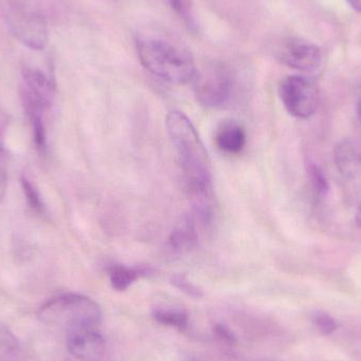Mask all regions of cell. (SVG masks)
Masks as SVG:
<instances>
[{
  "mask_svg": "<svg viewBox=\"0 0 361 361\" xmlns=\"http://www.w3.org/2000/svg\"><path fill=\"white\" fill-rule=\"evenodd\" d=\"M166 129L179 160L193 212L204 225L212 224L214 200L209 154L197 129L183 112H169Z\"/></svg>",
  "mask_w": 361,
  "mask_h": 361,
  "instance_id": "cell-1",
  "label": "cell"
},
{
  "mask_svg": "<svg viewBox=\"0 0 361 361\" xmlns=\"http://www.w3.org/2000/svg\"><path fill=\"white\" fill-rule=\"evenodd\" d=\"M137 50L144 68L165 82L184 85L195 78L197 67L192 56L177 44L145 36L137 39Z\"/></svg>",
  "mask_w": 361,
  "mask_h": 361,
  "instance_id": "cell-2",
  "label": "cell"
},
{
  "mask_svg": "<svg viewBox=\"0 0 361 361\" xmlns=\"http://www.w3.org/2000/svg\"><path fill=\"white\" fill-rule=\"evenodd\" d=\"M38 318L53 328L67 333L82 329H97L102 322V310L85 295L65 294L47 301L38 310Z\"/></svg>",
  "mask_w": 361,
  "mask_h": 361,
  "instance_id": "cell-3",
  "label": "cell"
},
{
  "mask_svg": "<svg viewBox=\"0 0 361 361\" xmlns=\"http://www.w3.org/2000/svg\"><path fill=\"white\" fill-rule=\"evenodd\" d=\"M0 15L11 34L19 42L34 51H42L48 44V27L44 17L14 2H0Z\"/></svg>",
  "mask_w": 361,
  "mask_h": 361,
  "instance_id": "cell-4",
  "label": "cell"
},
{
  "mask_svg": "<svg viewBox=\"0 0 361 361\" xmlns=\"http://www.w3.org/2000/svg\"><path fill=\"white\" fill-rule=\"evenodd\" d=\"M195 97L201 105L218 108L228 102L233 87V72L228 66L214 61L195 73Z\"/></svg>",
  "mask_w": 361,
  "mask_h": 361,
  "instance_id": "cell-5",
  "label": "cell"
},
{
  "mask_svg": "<svg viewBox=\"0 0 361 361\" xmlns=\"http://www.w3.org/2000/svg\"><path fill=\"white\" fill-rule=\"evenodd\" d=\"M280 99L290 116L309 118L319 105L317 87L302 76H288L279 85Z\"/></svg>",
  "mask_w": 361,
  "mask_h": 361,
  "instance_id": "cell-6",
  "label": "cell"
},
{
  "mask_svg": "<svg viewBox=\"0 0 361 361\" xmlns=\"http://www.w3.org/2000/svg\"><path fill=\"white\" fill-rule=\"evenodd\" d=\"M278 57L284 65L299 71H315L322 63L319 48L305 40H288L280 48Z\"/></svg>",
  "mask_w": 361,
  "mask_h": 361,
  "instance_id": "cell-7",
  "label": "cell"
},
{
  "mask_svg": "<svg viewBox=\"0 0 361 361\" xmlns=\"http://www.w3.org/2000/svg\"><path fill=\"white\" fill-rule=\"evenodd\" d=\"M54 94V80L49 74L37 68L23 67L19 86L20 97L37 102L49 109L52 105Z\"/></svg>",
  "mask_w": 361,
  "mask_h": 361,
  "instance_id": "cell-8",
  "label": "cell"
},
{
  "mask_svg": "<svg viewBox=\"0 0 361 361\" xmlns=\"http://www.w3.org/2000/svg\"><path fill=\"white\" fill-rule=\"evenodd\" d=\"M67 349L80 361H99L105 354L106 343L97 329H82L67 333Z\"/></svg>",
  "mask_w": 361,
  "mask_h": 361,
  "instance_id": "cell-9",
  "label": "cell"
},
{
  "mask_svg": "<svg viewBox=\"0 0 361 361\" xmlns=\"http://www.w3.org/2000/svg\"><path fill=\"white\" fill-rule=\"evenodd\" d=\"M334 161L339 173L347 179H355L361 173V141L347 137L335 146Z\"/></svg>",
  "mask_w": 361,
  "mask_h": 361,
  "instance_id": "cell-10",
  "label": "cell"
},
{
  "mask_svg": "<svg viewBox=\"0 0 361 361\" xmlns=\"http://www.w3.org/2000/svg\"><path fill=\"white\" fill-rule=\"evenodd\" d=\"M216 144L221 152L238 154L246 145V133L241 125L235 122L223 123L216 133Z\"/></svg>",
  "mask_w": 361,
  "mask_h": 361,
  "instance_id": "cell-11",
  "label": "cell"
},
{
  "mask_svg": "<svg viewBox=\"0 0 361 361\" xmlns=\"http://www.w3.org/2000/svg\"><path fill=\"white\" fill-rule=\"evenodd\" d=\"M197 239L195 222L190 216H184L171 233L169 245L175 252H187L197 246Z\"/></svg>",
  "mask_w": 361,
  "mask_h": 361,
  "instance_id": "cell-12",
  "label": "cell"
},
{
  "mask_svg": "<svg viewBox=\"0 0 361 361\" xmlns=\"http://www.w3.org/2000/svg\"><path fill=\"white\" fill-rule=\"evenodd\" d=\"M110 283L118 292H124L133 286L137 279L146 275V271L139 267H129L126 265L116 264L108 269Z\"/></svg>",
  "mask_w": 361,
  "mask_h": 361,
  "instance_id": "cell-13",
  "label": "cell"
},
{
  "mask_svg": "<svg viewBox=\"0 0 361 361\" xmlns=\"http://www.w3.org/2000/svg\"><path fill=\"white\" fill-rule=\"evenodd\" d=\"M0 361H21V349L15 335L0 324Z\"/></svg>",
  "mask_w": 361,
  "mask_h": 361,
  "instance_id": "cell-14",
  "label": "cell"
},
{
  "mask_svg": "<svg viewBox=\"0 0 361 361\" xmlns=\"http://www.w3.org/2000/svg\"><path fill=\"white\" fill-rule=\"evenodd\" d=\"M152 315L154 319L163 326H171L179 331H185L188 328V314L180 310L157 309Z\"/></svg>",
  "mask_w": 361,
  "mask_h": 361,
  "instance_id": "cell-15",
  "label": "cell"
},
{
  "mask_svg": "<svg viewBox=\"0 0 361 361\" xmlns=\"http://www.w3.org/2000/svg\"><path fill=\"white\" fill-rule=\"evenodd\" d=\"M20 182L23 193L25 195V200H27L30 207L34 212H37V214H44L46 212V205H44V201H42V195H40L38 189L36 188L35 184L25 175H23Z\"/></svg>",
  "mask_w": 361,
  "mask_h": 361,
  "instance_id": "cell-16",
  "label": "cell"
},
{
  "mask_svg": "<svg viewBox=\"0 0 361 361\" xmlns=\"http://www.w3.org/2000/svg\"><path fill=\"white\" fill-rule=\"evenodd\" d=\"M309 176L315 199H324L328 195L329 188H330L324 171L318 165L311 164L309 167Z\"/></svg>",
  "mask_w": 361,
  "mask_h": 361,
  "instance_id": "cell-17",
  "label": "cell"
},
{
  "mask_svg": "<svg viewBox=\"0 0 361 361\" xmlns=\"http://www.w3.org/2000/svg\"><path fill=\"white\" fill-rule=\"evenodd\" d=\"M312 322L316 330L322 335H331L338 329L336 319L324 311H315L312 315Z\"/></svg>",
  "mask_w": 361,
  "mask_h": 361,
  "instance_id": "cell-18",
  "label": "cell"
},
{
  "mask_svg": "<svg viewBox=\"0 0 361 361\" xmlns=\"http://www.w3.org/2000/svg\"><path fill=\"white\" fill-rule=\"evenodd\" d=\"M171 283L178 288L182 290L185 294L188 296L193 297V298H200L203 296V292L197 288V286L189 281L184 275H175L171 277Z\"/></svg>",
  "mask_w": 361,
  "mask_h": 361,
  "instance_id": "cell-19",
  "label": "cell"
},
{
  "mask_svg": "<svg viewBox=\"0 0 361 361\" xmlns=\"http://www.w3.org/2000/svg\"><path fill=\"white\" fill-rule=\"evenodd\" d=\"M171 8L175 10V12L182 17L183 20L188 25H193V17L191 15L190 8L188 6V1L187 0H167Z\"/></svg>",
  "mask_w": 361,
  "mask_h": 361,
  "instance_id": "cell-20",
  "label": "cell"
},
{
  "mask_svg": "<svg viewBox=\"0 0 361 361\" xmlns=\"http://www.w3.org/2000/svg\"><path fill=\"white\" fill-rule=\"evenodd\" d=\"M214 334L216 335L219 339L224 341V343H231V345L235 343V335L233 334V332L228 328L223 326V324H216L214 326Z\"/></svg>",
  "mask_w": 361,
  "mask_h": 361,
  "instance_id": "cell-21",
  "label": "cell"
},
{
  "mask_svg": "<svg viewBox=\"0 0 361 361\" xmlns=\"http://www.w3.org/2000/svg\"><path fill=\"white\" fill-rule=\"evenodd\" d=\"M8 175H6V164L4 161V152H0V202L6 195Z\"/></svg>",
  "mask_w": 361,
  "mask_h": 361,
  "instance_id": "cell-22",
  "label": "cell"
},
{
  "mask_svg": "<svg viewBox=\"0 0 361 361\" xmlns=\"http://www.w3.org/2000/svg\"><path fill=\"white\" fill-rule=\"evenodd\" d=\"M6 118H0V152H4V133H6Z\"/></svg>",
  "mask_w": 361,
  "mask_h": 361,
  "instance_id": "cell-23",
  "label": "cell"
},
{
  "mask_svg": "<svg viewBox=\"0 0 361 361\" xmlns=\"http://www.w3.org/2000/svg\"><path fill=\"white\" fill-rule=\"evenodd\" d=\"M347 2L353 10L361 12V0H347Z\"/></svg>",
  "mask_w": 361,
  "mask_h": 361,
  "instance_id": "cell-24",
  "label": "cell"
},
{
  "mask_svg": "<svg viewBox=\"0 0 361 361\" xmlns=\"http://www.w3.org/2000/svg\"><path fill=\"white\" fill-rule=\"evenodd\" d=\"M355 223L358 228L361 229V205L358 207L357 212H356Z\"/></svg>",
  "mask_w": 361,
  "mask_h": 361,
  "instance_id": "cell-25",
  "label": "cell"
},
{
  "mask_svg": "<svg viewBox=\"0 0 361 361\" xmlns=\"http://www.w3.org/2000/svg\"><path fill=\"white\" fill-rule=\"evenodd\" d=\"M357 116H358V120H360V122L361 124V97L360 99V101H358V104H357Z\"/></svg>",
  "mask_w": 361,
  "mask_h": 361,
  "instance_id": "cell-26",
  "label": "cell"
},
{
  "mask_svg": "<svg viewBox=\"0 0 361 361\" xmlns=\"http://www.w3.org/2000/svg\"><path fill=\"white\" fill-rule=\"evenodd\" d=\"M182 361H197V360H193V358H185V360H183Z\"/></svg>",
  "mask_w": 361,
  "mask_h": 361,
  "instance_id": "cell-27",
  "label": "cell"
}]
</instances>
